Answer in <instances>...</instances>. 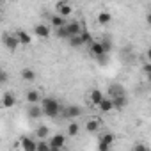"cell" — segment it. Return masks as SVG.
<instances>
[{
  "mask_svg": "<svg viewBox=\"0 0 151 151\" xmlns=\"http://www.w3.org/2000/svg\"><path fill=\"white\" fill-rule=\"evenodd\" d=\"M68 41H69V46H73V48L84 46V45H82V39H80V36H73V37H69Z\"/></svg>",
  "mask_w": 151,
  "mask_h": 151,
  "instance_id": "cell-25",
  "label": "cell"
},
{
  "mask_svg": "<svg viewBox=\"0 0 151 151\" xmlns=\"http://www.w3.org/2000/svg\"><path fill=\"white\" fill-rule=\"evenodd\" d=\"M7 80H9V75H7V71L0 69V86H2V84H6Z\"/></svg>",
  "mask_w": 151,
  "mask_h": 151,
  "instance_id": "cell-30",
  "label": "cell"
},
{
  "mask_svg": "<svg viewBox=\"0 0 151 151\" xmlns=\"http://www.w3.org/2000/svg\"><path fill=\"white\" fill-rule=\"evenodd\" d=\"M55 11H57V14L60 16V18H68V16H71L73 14V6L69 4V2H57L55 4Z\"/></svg>",
  "mask_w": 151,
  "mask_h": 151,
  "instance_id": "cell-5",
  "label": "cell"
},
{
  "mask_svg": "<svg viewBox=\"0 0 151 151\" xmlns=\"http://www.w3.org/2000/svg\"><path fill=\"white\" fill-rule=\"evenodd\" d=\"M50 151H66V149H59V147H50Z\"/></svg>",
  "mask_w": 151,
  "mask_h": 151,
  "instance_id": "cell-33",
  "label": "cell"
},
{
  "mask_svg": "<svg viewBox=\"0 0 151 151\" xmlns=\"http://www.w3.org/2000/svg\"><path fill=\"white\" fill-rule=\"evenodd\" d=\"M80 39H82V45H91V43L94 41V39H93V36H91V34H89L86 29L82 30V34H80Z\"/></svg>",
  "mask_w": 151,
  "mask_h": 151,
  "instance_id": "cell-24",
  "label": "cell"
},
{
  "mask_svg": "<svg viewBox=\"0 0 151 151\" xmlns=\"http://www.w3.org/2000/svg\"><path fill=\"white\" fill-rule=\"evenodd\" d=\"M100 43H101V46H103V52H105V53H109V52L112 50V45H110V41H109V39H103V41H100Z\"/></svg>",
  "mask_w": 151,
  "mask_h": 151,
  "instance_id": "cell-28",
  "label": "cell"
},
{
  "mask_svg": "<svg viewBox=\"0 0 151 151\" xmlns=\"http://www.w3.org/2000/svg\"><path fill=\"white\" fill-rule=\"evenodd\" d=\"M34 135H36V140H48V137H50V130H48L46 124H39V126L36 128Z\"/></svg>",
  "mask_w": 151,
  "mask_h": 151,
  "instance_id": "cell-16",
  "label": "cell"
},
{
  "mask_svg": "<svg viewBox=\"0 0 151 151\" xmlns=\"http://www.w3.org/2000/svg\"><path fill=\"white\" fill-rule=\"evenodd\" d=\"M78 133H80V123L71 121V123L66 126V137H77Z\"/></svg>",
  "mask_w": 151,
  "mask_h": 151,
  "instance_id": "cell-19",
  "label": "cell"
},
{
  "mask_svg": "<svg viewBox=\"0 0 151 151\" xmlns=\"http://www.w3.org/2000/svg\"><path fill=\"white\" fill-rule=\"evenodd\" d=\"M48 146L50 147H59V149H66V135L64 133H55L48 137Z\"/></svg>",
  "mask_w": 151,
  "mask_h": 151,
  "instance_id": "cell-3",
  "label": "cell"
},
{
  "mask_svg": "<svg viewBox=\"0 0 151 151\" xmlns=\"http://www.w3.org/2000/svg\"><path fill=\"white\" fill-rule=\"evenodd\" d=\"M66 30H68V36L73 37V36H80L82 30H84V27H82L80 22H69V23H66Z\"/></svg>",
  "mask_w": 151,
  "mask_h": 151,
  "instance_id": "cell-10",
  "label": "cell"
},
{
  "mask_svg": "<svg viewBox=\"0 0 151 151\" xmlns=\"http://www.w3.org/2000/svg\"><path fill=\"white\" fill-rule=\"evenodd\" d=\"M16 94L14 93H11V91H6L4 94H2V98H0V107L2 109H13L14 105H16Z\"/></svg>",
  "mask_w": 151,
  "mask_h": 151,
  "instance_id": "cell-4",
  "label": "cell"
},
{
  "mask_svg": "<svg viewBox=\"0 0 151 151\" xmlns=\"http://www.w3.org/2000/svg\"><path fill=\"white\" fill-rule=\"evenodd\" d=\"M41 110H43V116H48L52 119H55L59 114H60V103L55 100V98H43L41 103H39Z\"/></svg>",
  "mask_w": 151,
  "mask_h": 151,
  "instance_id": "cell-1",
  "label": "cell"
},
{
  "mask_svg": "<svg viewBox=\"0 0 151 151\" xmlns=\"http://www.w3.org/2000/svg\"><path fill=\"white\" fill-rule=\"evenodd\" d=\"M55 34H57V37H60V39H68V37H69V36H68V30H66V25L60 27V29H57Z\"/></svg>",
  "mask_w": 151,
  "mask_h": 151,
  "instance_id": "cell-27",
  "label": "cell"
},
{
  "mask_svg": "<svg viewBox=\"0 0 151 151\" xmlns=\"http://www.w3.org/2000/svg\"><path fill=\"white\" fill-rule=\"evenodd\" d=\"M110 147L109 146H105V144H101V142H98V151H109Z\"/></svg>",
  "mask_w": 151,
  "mask_h": 151,
  "instance_id": "cell-32",
  "label": "cell"
},
{
  "mask_svg": "<svg viewBox=\"0 0 151 151\" xmlns=\"http://www.w3.org/2000/svg\"><path fill=\"white\" fill-rule=\"evenodd\" d=\"M36 151H50V146L46 140H36Z\"/></svg>",
  "mask_w": 151,
  "mask_h": 151,
  "instance_id": "cell-26",
  "label": "cell"
},
{
  "mask_svg": "<svg viewBox=\"0 0 151 151\" xmlns=\"http://www.w3.org/2000/svg\"><path fill=\"white\" fill-rule=\"evenodd\" d=\"M41 100H43V94H41V91H37V89H29V91L25 93V101H27L29 105H39Z\"/></svg>",
  "mask_w": 151,
  "mask_h": 151,
  "instance_id": "cell-6",
  "label": "cell"
},
{
  "mask_svg": "<svg viewBox=\"0 0 151 151\" xmlns=\"http://www.w3.org/2000/svg\"><path fill=\"white\" fill-rule=\"evenodd\" d=\"M114 140H116V137H114V133H110V132H105V133H101L100 135V140L98 142H101V144H105V146H112L114 144Z\"/></svg>",
  "mask_w": 151,
  "mask_h": 151,
  "instance_id": "cell-23",
  "label": "cell"
},
{
  "mask_svg": "<svg viewBox=\"0 0 151 151\" xmlns=\"http://www.w3.org/2000/svg\"><path fill=\"white\" fill-rule=\"evenodd\" d=\"M2 18H4V13H2V9H0V22H2Z\"/></svg>",
  "mask_w": 151,
  "mask_h": 151,
  "instance_id": "cell-34",
  "label": "cell"
},
{
  "mask_svg": "<svg viewBox=\"0 0 151 151\" xmlns=\"http://www.w3.org/2000/svg\"><path fill=\"white\" fill-rule=\"evenodd\" d=\"M20 77H22L25 82H34V80H36V71H34L32 68H23V69L20 71Z\"/></svg>",
  "mask_w": 151,
  "mask_h": 151,
  "instance_id": "cell-21",
  "label": "cell"
},
{
  "mask_svg": "<svg viewBox=\"0 0 151 151\" xmlns=\"http://www.w3.org/2000/svg\"><path fill=\"white\" fill-rule=\"evenodd\" d=\"M96 109H98V110H100L101 114H109V112H112V110H114V105H112V100H110L109 96H105V98H103V100L100 101V105H98Z\"/></svg>",
  "mask_w": 151,
  "mask_h": 151,
  "instance_id": "cell-15",
  "label": "cell"
},
{
  "mask_svg": "<svg viewBox=\"0 0 151 151\" xmlns=\"http://www.w3.org/2000/svg\"><path fill=\"white\" fill-rule=\"evenodd\" d=\"M105 98V94L100 91V89H93L91 93H89V103L91 105H94V107H98L100 105V101Z\"/></svg>",
  "mask_w": 151,
  "mask_h": 151,
  "instance_id": "cell-17",
  "label": "cell"
},
{
  "mask_svg": "<svg viewBox=\"0 0 151 151\" xmlns=\"http://www.w3.org/2000/svg\"><path fill=\"white\" fill-rule=\"evenodd\" d=\"M60 112H62L64 119H77V117L82 116V109L78 105H66V107L60 109Z\"/></svg>",
  "mask_w": 151,
  "mask_h": 151,
  "instance_id": "cell-2",
  "label": "cell"
},
{
  "mask_svg": "<svg viewBox=\"0 0 151 151\" xmlns=\"http://www.w3.org/2000/svg\"><path fill=\"white\" fill-rule=\"evenodd\" d=\"M142 73H144V75H149V73H151V64H149V62H146V64L142 66Z\"/></svg>",
  "mask_w": 151,
  "mask_h": 151,
  "instance_id": "cell-31",
  "label": "cell"
},
{
  "mask_svg": "<svg viewBox=\"0 0 151 151\" xmlns=\"http://www.w3.org/2000/svg\"><path fill=\"white\" fill-rule=\"evenodd\" d=\"M68 22L64 20V18H60L59 14H52V18H50V29H53V30H57V29H60V27H64Z\"/></svg>",
  "mask_w": 151,
  "mask_h": 151,
  "instance_id": "cell-20",
  "label": "cell"
},
{
  "mask_svg": "<svg viewBox=\"0 0 151 151\" xmlns=\"http://www.w3.org/2000/svg\"><path fill=\"white\" fill-rule=\"evenodd\" d=\"M89 52H91V55L93 57H105V52H103V46H101V43L100 41H93L91 45H89Z\"/></svg>",
  "mask_w": 151,
  "mask_h": 151,
  "instance_id": "cell-14",
  "label": "cell"
},
{
  "mask_svg": "<svg viewBox=\"0 0 151 151\" xmlns=\"http://www.w3.org/2000/svg\"><path fill=\"white\" fill-rule=\"evenodd\" d=\"M2 41H4V46H6L9 52H14V50L20 46V43H18L16 36H14V34H9V32H6V34L2 36Z\"/></svg>",
  "mask_w": 151,
  "mask_h": 151,
  "instance_id": "cell-7",
  "label": "cell"
},
{
  "mask_svg": "<svg viewBox=\"0 0 151 151\" xmlns=\"http://www.w3.org/2000/svg\"><path fill=\"white\" fill-rule=\"evenodd\" d=\"M27 114H29V117H30V119H39V117L43 116V110H41V107H39V105H29Z\"/></svg>",
  "mask_w": 151,
  "mask_h": 151,
  "instance_id": "cell-22",
  "label": "cell"
},
{
  "mask_svg": "<svg viewBox=\"0 0 151 151\" xmlns=\"http://www.w3.org/2000/svg\"><path fill=\"white\" fill-rule=\"evenodd\" d=\"M132 151H149V147H147L146 144H142V142H137V144L133 146Z\"/></svg>",
  "mask_w": 151,
  "mask_h": 151,
  "instance_id": "cell-29",
  "label": "cell"
},
{
  "mask_svg": "<svg viewBox=\"0 0 151 151\" xmlns=\"http://www.w3.org/2000/svg\"><path fill=\"white\" fill-rule=\"evenodd\" d=\"M14 36H16V39H18V43H20V46L23 45V46H29L30 43H32V37H30V34L27 32V30H16L14 32Z\"/></svg>",
  "mask_w": 151,
  "mask_h": 151,
  "instance_id": "cell-12",
  "label": "cell"
},
{
  "mask_svg": "<svg viewBox=\"0 0 151 151\" xmlns=\"http://www.w3.org/2000/svg\"><path fill=\"white\" fill-rule=\"evenodd\" d=\"M84 128H86V132H89V133H96V132H100V128H101V121H100L98 117H89V119L86 121Z\"/></svg>",
  "mask_w": 151,
  "mask_h": 151,
  "instance_id": "cell-11",
  "label": "cell"
},
{
  "mask_svg": "<svg viewBox=\"0 0 151 151\" xmlns=\"http://www.w3.org/2000/svg\"><path fill=\"white\" fill-rule=\"evenodd\" d=\"M96 22H98V25H101V27H105V25H109L110 22H112V14H110V11H100L98 14H96Z\"/></svg>",
  "mask_w": 151,
  "mask_h": 151,
  "instance_id": "cell-13",
  "label": "cell"
},
{
  "mask_svg": "<svg viewBox=\"0 0 151 151\" xmlns=\"http://www.w3.org/2000/svg\"><path fill=\"white\" fill-rule=\"evenodd\" d=\"M112 100V105H114V110H123L124 107H126V103H128V100H126V96L124 94H119V96H114V98H110Z\"/></svg>",
  "mask_w": 151,
  "mask_h": 151,
  "instance_id": "cell-18",
  "label": "cell"
},
{
  "mask_svg": "<svg viewBox=\"0 0 151 151\" xmlns=\"http://www.w3.org/2000/svg\"><path fill=\"white\" fill-rule=\"evenodd\" d=\"M34 34H36L37 37H41V39H48L50 34H52V29H50V25H46V23H36V25H34Z\"/></svg>",
  "mask_w": 151,
  "mask_h": 151,
  "instance_id": "cell-8",
  "label": "cell"
},
{
  "mask_svg": "<svg viewBox=\"0 0 151 151\" xmlns=\"http://www.w3.org/2000/svg\"><path fill=\"white\" fill-rule=\"evenodd\" d=\"M20 151H36V139L32 137H22L18 140Z\"/></svg>",
  "mask_w": 151,
  "mask_h": 151,
  "instance_id": "cell-9",
  "label": "cell"
}]
</instances>
